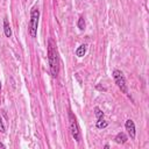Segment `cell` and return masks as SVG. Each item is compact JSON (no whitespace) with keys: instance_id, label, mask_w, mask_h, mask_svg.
Returning <instances> with one entry per match:
<instances>
[{"instance_id":"2","label":"cell","mask_w":149,"mask_h":149,"mask_svg":"<svg viewBox=\"0 0 149 149\" xmlns=\"http://www.w3.org/2000/svg\"><path fill=\"white\" fill-rule=\"evenodd\" d=\"M38 19H40V10L36 7H33L30 12V20L28 24V33L29 35L35 38L37 35V26H38Z\"/></svg>"},{"instance_id":"3","label":"cell","mask_w":149,"mask_h":149,"mask_svg":"<svg viewBox=\"0 0 149 149\" xmlns=\"http://www.w3.org/2000/svg\"><path fill=\"white\" fill-rule=\"evenodd\" d=\"M112 76H113V78H114V80H115L116 86L121 90V92L127 94V93H128V87H127L126 78H125L122 71H120V70H118V69H114L113 72H112Z\"/></svg>"},{"instance_id":"11","label":"cell","mask_w":149,"mask_h":149,"mask_svg":"<svg viewBox=\"0 0 149 149\" xmlns=\"http://www.w3.org/2000/svg\"><path fill=\"white\" fill-rule=\"evenodd\" d=\"M94 114H95V116H97V119H100V118H104V112L98 107V106H95L94 107Z\"/></svg>"},{"instance_id":"1","label":"cell","mask_w":149,"mask_h":149,"mask_svg":"<svg viewBox=\"0 0 149 149\" xmlns=\"http://www.w3.org/2000/svg\"><path fill=\"white\" fill-rule=\"evenodd\" d=\"M48 62H49L50 73L54 78H56L59 72V59H58L57 48L52 38H49L48 41Z\"/></svg>"},{"instance_id":"9","label":"cell","mask_w":149,"mask_h":149,"mask_svg":"<svg viewBox=\"0 0 149 149\" xmlns=\"http://www.w3.org/2000/svg\"><path fill=\"white\" fill-rule=\"evenodd\" d=\"M107 126H108V122H107V121H105V120H104V118L98 119V120H97V122H95V127H97L98 129L106 128Z\"/></svg>"},{"instance_id":"8","label":"cell","mask_w":149,"mask_h":149,"mask_svg":"<svg viewBox=\"0 0 149 149\" xmlns=\"http://www.w3.org/2000/svg\"><path fill=\"white\" fill-rule=\"evenodd\" d=\"M86 49H87L86 44H81V45H79V47L77 48V50H76V55H77L78 57H83V56L85 55V52H86Z\"/></svg>"},{"instance_id":"12","label":"cell","mask_w":149,"mask_h":149,"mask_svg":"<svg viewBox=\"0 0 149 149\" xmlns=\"http://www.w3.org/2000/svg\"><path fill=\"white\" fill-rule=\"evenodd\" d=\"M0 132H1V133H5V132H6V127H5L3 122H2L1 116H0Z\"/></svg>"},{"instance_id":"10","label":"cell","mask_w":149,"mask_h":149,"mask_svg":"<svg viewBox=\"0 0 149 149\" xmlns=\"http://www.w3.org/2000/svg\"><path fill=\"white\" fill-rule=\"evenodd\" d=\"M77 26H78V28H79L80 30H84V29H85V19H84V16H80V17L78 19Z\"/></svg>"},{"instance_id":"5","label":"cell","mask_w":149,"mask_h":149,"mask_svg":"<svg viewBox=\"0 0 149 149\" xmlns=\"http://www.w3.org/2000/svg\"><path fill=\"white\" fill-rule=\"evenodd\" d=\"M125 127H126V130L128 132L129 136L132 140L135 139V135H136V130H135V123L132 119H128L126 122H125Z\"/></svg>"},{"instance_id":"4","label":"cell","mask_w":149,"mask_h":149,"mask_svg":"<svg viewBox=\"0 0 149 149\" xmlns=\"http://www.w3.org/2000/svg\"><path fill=\"white\" fill-rule=\"evenodd\" d=\"M69 121H70V132H71V135L79 143L80 140H81L80 130H79V126H78L77 119H76V116L73 115L72 112H69Z\"/></svg>"},{"instance_id":"13","label":"cell","mask_w":149,"mask_h":149,"mask_svg":"<svg viewBox=\"0 0 149 149\" xmlns=\"http://www.w3.org/2000/svg\"><path fill=\"white\" fill-rule=\"evenodd\" d=\"M0 148H2V149L5 148V144H3V143H1V142H0Z\"/></svg>"},{"instance_id":"14","label":"cell","mask_w":149,"mask_h":149,"mask_svg":"<svg viewBox=\"0 0 149 149\" xmlns=\"http://www.w3.org/2000/svg\"><path fill=\"white\" fill-rule=\"evenodd\" d=\"M0 90H1V83H0Z\"/></svg>"},{"instance_id":"6","label":"cell","mask_w":149,"mask_h":149,"mask_svg":"<svg viewBox=\"0 0 149 149\" xmlns=\"http://www.w3.org/2000/svg\"><path fill=\"white\" fill-rule=\"evenodd\" d=\"M127 140H128V137H127V135H126L123 132L116 134V136L114 137V141H115V143H118V144H123V143L127 142Z\"/></svg>"},{"instance_id":"7","label":"cell","mask_w":149,"mask_h":149,"mask_svg":"<svg viewBox=\"0 0 149 149\" xmlns=\"http://www.w3.org/2000/svg\"><path fill=\"white\" fill-rule=\"evenodd\" d=\"M3 33L7 37H10L12 36V29H10V26H9V22L7 20V17L3 19Z\"/></svg>"}]
</instances>
